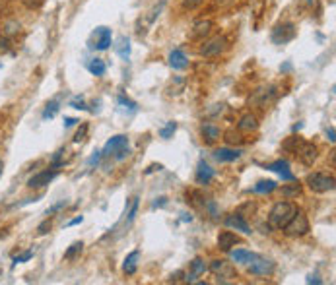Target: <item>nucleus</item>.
Instances as JSON below:
<instances>
[{
	"label": "nucleus",
	"instance_id": "obj_1",
	"mask_svg": "<svg viewBox=\"0 0 336 285\" xmlns=\"http://www.w3.org/2000/svg\"><path fill=\"white\" fill-rule=\"evenodd\" d=\"M296 212H298V206L294 202H278L272 206V210L268 214V225L274 227V229H282L294 218Z\"/></svg>",
	"mask_w": 336,
	"mask_h": 285
},
{
	"label": "nucleus",
	"instance_id": "obj_2",
	"mask_svg": "<svg viewBox=\"0 0 336 285\" xmlns=\"http://www.w3.org/2000/svg\"><path fill=\"white\" fill-rule=\"evenodd\" d=\"M309 229H311V227H309V220H307V216L303 214V210H299V208H298V212L294 214V218L282 227V231H284L286 237H303V235L309 233Z\"/></svg>",
	"mask_w": 336,
	"mask_h": 285
},
{
	"label": "nucleus",
	"instance_id": "obj_3",
	"mask_svg": "<svg viewBox=\"0 0 336 285\" xmlns=\"http://www.w3.org/2000/svg\"><path fill=\"white\" fill-rule=\"evenodd\" d=\"M305 185L313 190V192L323 194V192L335 190L336 181L333 175H327V173H309L305 179Z\"/></svg>",
	"mask_w": 336,
	"mask_h": 285
},
{
	"label": "nucleus",
	"instance_id": "obj_4",
	"mask_svg": "<svg viewBox=\"0 0 336 285\" xmlns=\"http://www.w3.org/2000/svg\"><path fill=\"white\" fill-rule=\"evenodd\" d=\"M225 47H227L225 37L218 35V37L210 39V41H206V43L200 47V55H202V57H206V59H216V57H220V55L225 51Z\"/></svg>",
	"mask_w": 336,
	"mask_h": 285
},
{
	"label": "nucleus",
	"instance_id": "obj_5",
	"mask_svg": "<svg viewBox=\"0 0 336 285\" xmlns=\"http://www.w3.org/2000/svg\"><path fill=\"white\" fill-rule=\"evenodd\" d=\"M296 26L294 24H290V22H286V24H278L274 30H272V43L276 45H286V43H290L294 37H296Z\"/></svg>",
	"mask_w": 336,
	"mask_h": 285
},
{
	"label": "nucleus",
	"instance_id": "obj_6",
	"mask_svg": "<svg viewBox=\"0 0 336 285\" xmlns=\"http://www.w3.org/2000/svg\"><path fill=\"white\" fill-rule=\"evenodd\" d=\"M276 90H278L276 86H262V88L255 90V94L249 97V103L251 105H259V107H266L276 97V94H278Z\"/></svg>",
	"mask_w": 336,
	"mask_h": 285
},
{
	"label": "nucleus",
	"instance_id": "obj_7",
	"mask_svg": "<svg viewBox=\"0 0 336 285\" xmlns=\"http://www.w3.org/2000/svg\"><path fill=\"white\" fill-rule=\"evenodd\" d=\"M276 270V264L272 260L257 256L253 262H249V274L251 276H272Z\"/></svg>",
	"mask_w": 336,
	"mask_h": 285
},
{
	"label": "nucleus",
	"instance_id": "obj_8",
	"mask_svg": "<svg viewBox=\"0 0 336 285\" xmlns=\"http://www.w3.org/2000/svg\"><path fill=\"white\" fill-rule=\"evenodd\" d=\"M296 156H298V159H299L303 165L311 167V165L317 161L319 150H317V146H315V144H311V142H301V144H299V148L296 150Z\"/></svg>",
	"mask_w": 336,
	"mask_h": 285
},
{
	"label": "nucleus",
	"instance_id": "obj_9",
	"mask_svg": "<svg viewBox=\"0 0 336 285\" xmlns=\"http://www.w3.org/2000/svg\"><path fill=\"white\" fill-rule=\"evenodd\" d=\"M210 272L216 274V276H220V278H237V272H235V268L231 266V262H227V260H212V264H210Z\"/></svg>",
	"mask_w": 336,
	"mask_h": 285
},
{
	"label": "nucleus",
	"instance_id": "obj_10",
	"mask_svg": "<svg viewBox=\"0 0 336 285\" xmlns=\"http://www.w3.org/2000/svg\"><path fill=\"white\" fill-rule=\"evenodd\" d=\"M59 173H57V169H45V171H41V173H37V175H33L30 181H28V187L30 189H41V187H45V185H49L55 177H57Z\"/></svg>",
	"mask_w": 336,
	"mask_h": 285
},
{
	"label": "nucleus",
	"instance_id": "obj_11",
	"mask_svg": "<svg viewBox=\"0 0 336 285\" xmlns=\"http://www.w3.org/2000/svg\"><path fill=\"white\" fill-rule=\"evenodd\" d=\"M124 146H128V138H126V136H122V134L113 136V138L105 144V148H103V152H101V158H113Z\"/></svg>",
	"mask_w": 336,
	"mask_h": 285
},
{
	"label": "nucleus",
	"instance_id": "obj_12",
	"mask_svg": "<svg viewBox=\"0 0 336 285\" xmlns=\"http://www.w3.org/2000/svg\"><path fill=\"white\" fill-rule=\"evenodd\" d=\"M93 39H95V45H92V47H95L97 51H107V49L111 47V30H109V28H103V26L95 28Z\"/></svg>",
	"mask_w": 336,
	"mask_h": 285
},
{
	"label": "nucleus",
	"instance_id": "obj_13",
	"mask_svg": "<svg viewBox=\"0 0 336 285\" xmlns=\"http://www.w3.org/2000/svg\"><path fill=\"white\" fill-rule=\"evenodd\" d=\"M241 243V239L235 235V233H231V231H222L220 235H218V249L220 251H224V253H229L235 245H239Z\"/></svg>",
	"mask_w": 336,
	"mask_h": 285
},
{
	"label": "nucleus",
	"instance_id": "obj_14",
	"mask_svg": "<svg viewBox=\"0 0 336 285\" xmlns=\"http://www.w3.org/2000/svg\"><path fill=\"white\" fill-rule=\"evenodd\" d=\"M266 169L278 173V175L282 177V181H290V183H292V181H296V175L290 171V163H288L286 159H278V161H274V163L266 165Z\"/></svg>",
	"mask_w": 336,
	"mask_h": 285
},
{
	"label": "nucleus",
	"instance_id": "obj_15",
	"mask_svg": "<svg viewBox=\"0 0 336 285\" xmlns=\"http://www.w3.org/2000/svg\"><path fill=\"white\" fill-rule=\"evenodd\" d=\"M225 227L235 229V231H241L245 235H251V225L245 222V218L241 214H229V216L225 218Z\"/></svg>",
	"mask_w": 336,
	"mask_h": 285
},
{
	"label": "nucleus",
	"instance_id": "obj_16",
	"mask_svg": "<svg viewBox=\"0 0 336 285\" xmlns=\"http://www.w3.org/2000/svg\"><path fill=\"white\" fill-rule=\"evenodd\" d=\"M212 28H214L212 20H198V22L192 26V30H190V33H188V37H190V39H204L206 35H210Z\"/></svg>",
	"mask_w": 336,
	"mask_h": 285
},
{
	"label": "nucleus",
	"instance_id": "obj_17",
	"mask_svg": "<svg viewBox=\"0 0 336 285\" xmlns=\"http://www.w3.org/2000/svg\"><path fill=\"white\" fill-rule=\"evenodd\" d=\"M241 150H235V148H218L214 152V159L220 163H231V161H237L241 158Z\"/></svg>",
	"mask_w": 336,
	"mask_h": 285
},
{
	"label": "nucleus",
	"instance_id": "obj_18",
	"mask_svg": "<svg viewBox=\"0 0 336 285\" xmlns=\"http://www.w3.org/2000/svg\"><path fill=\"white\" fill-rule=\"evenodd\" d=\"M206 270H208L206 262H204L202 258H194V260L190 262V272L185 276V282H187V284H192V282H194L198 276H202Z\"/></svg>",
	"mask_w": 336,
	"mask_h": 285
},
{
	"label": "nucleus",
	"instance_id": "obj_19",
	"mask_svg": "<svg viewBox=\"0 0 336 285\" xmlns=\"http://www.w3.org/2000/svg\"><path fill=\"white\" fill-rule=\"evenodd\" d=\"M214 169L206 163V161H200L198 163V169H196V183L198 185H208L212 179H214Z\"/></svg>",
	"mask_w": 336,
	"mask_h": 285
},
{
	"label": "nucleus",
	"instance_id": "obj_20",
	"mask_svg": "<svg viewBox=\"0 0 336 285\" xmlns=\"http://www.w3.org/2000/svg\"><path fill=\"white\" fill-rule=\"evenodd\" d=\"M169 66H171L173 70H185V68L188 66V59H187V55H185L181 49H173V51L169 53Z\"/></svg>",
	"mask_w": 336,
	"mask_h": 285
},
{
	"label": "nucleus",
	"instance_id": "obj_21",
	"mask_svg": "<svg viewBox=\"0 0 336 285\" xmlns=\"http://www.w3.org/2000/svg\"><path fill=\"white\" fill-rule=\"evenodd\" d=\"M200 134H202V140L206 142V144H214L216 140H220V128L212 125V123H204L202 127H200Z\"/></svg>",
	"mask_w": 336,
	"mask_h": 285
},
{
	"label": "nucleus",
	"instance_id": "obj_22",
	"mask_svg": "<svg viewBox=\"0 0 336 285\" xmlns=\"http://www.w3.org/2000/svg\"><path fill=\"white\" fill-rule=\"evenodd\" d=\"M257 128H259V119L255 115H251V113L243 115L239 119V123H237V130L239 132H255Z\"/></svg>",
	"mask_w": 336,
	"mask_h": 285
},
{
	"label": "nucleus",
	"instance_id": "obj_23",
	"mask_svg": "<svg viewBox=\"0 0 336 285\" xmlns=\"http://www.w3.org/2000/svg\"><path fill=\"white\" fill-rule=\"evenodd\" d=\"M138 258H140V251H132L124 258V264H122V270L126 276H132L136 274V268H138Z\"/></svg>",
	"mask_w": 336,
	"mask_h": 285
},
{
	"label": "nucleus",
	"instance_id": "obj_24",
	"mask_svg": "<svg viewBox=\"0 0 336 285\" xmlns=\"http://www.w3.org/2000/svg\"><path fill=\"white\" fill-rule=\"evenodd\" d=\"M231 253V260L233 262H239V264H249L253 262L259 254L251 253V251H245V249H237V251H229Z\"/></svg>",
	"mask_w": 336,
	"mask_h": 285
},
{
	"label": "nucleus",
	"instance_id": "obj_25",
	"mask_svg": "<svg viewBox=\"0 0 336 285\" xmlns=\"http://www.w3.org/2000/svg\"><path fill=\"white\" fill-rule=\"evenodd\" d=\"M280 192H282L284 198H298L301 194V185L298 181H292V185H284Z\"/></svg>",
	"mask_w": 336,
	"mask_h": 285
},
{
	"label": "nucleus",
	"instance_id": "obj_26",
	"mask_svg": "<svg viewBox=\"0 0 336 285\" xmlns=\"http://www.w3.org/2000/svg\"><path fill=\"white\" fill-rule=\"evenodd\" d=\"M224 140L229 144V146H241L243 144V136H241V132L237 130H233V128H229V130H225L224 132Z\"/></svg>",
	"mask_w": 336,
	"mask_h": 285
},
{
	"label": "nucleus",
	"instance_id": "obj_27",
	"mask_svg": "<svg viewBox=\"0 0 336 285\" xmlns=\"http://www.w3.org/2000/svg\"><path fill=\"white\" fill-rule=\"evenodd\" d=\"M276 189H278V185H276L274 181H259V183L255 185L253 192H257V194H270V192H274Z\"/></svg>",
	"mask_w": 336,
	"mask_h": 285
},
{
	"label": "nucleus",
	"instance_id": "obj_28",
	"mask_svg": "<svg viewBox=\"0 0 336 285\" xmlns=\"http://www.w3.org/2000/svg\"><path fill=\"white\" fill-rule=\"evenodd\" d=\"M115 49H117V53H119L121 59H124V61L130 59V41H128V37H121Z\"/></svg>",
	"mask_w": 336,
	"mask_h": 285
},
{
	"label": "nucleus",
	"instance_id": "obj_29",
	"mask_svg": "<svg viewBox=\"0 0 336 285\" xmlns=\"http://www.w3.org/2000/svg\"><path fill=\"white\" fill-rule=\"evenodd\" d=\"M88 70L92 72L93 76H103L105 74V70H107V66H105V63H103V59H93L92 63L88 64Z\"/></svg>",
	"mask_w": 336,
	"mask_h": 285
},
{
	"label": "nucleus",
	"instance_id": "obj_30",
	"mask_svg": "<svg viewBox=\"0 0 336 285\" xmlns=\"http://www.w3.org/2000/svg\"><path fill=\"white\" fill-rule=\"evenodd\" d=\"M301 142H303V140H301L299 136H290V138H288V140L282 144V148H284L286 152H292V154H296V150L299 148V144H301Z\"/></svg>",
	"mask_w": 336,
	"mask_h": 285
},
{
	"label": "nucleus",
	"instance_id": "obj_31",
	"mask_svg": "<svg viewBox=\"0 0 336 285\" xmlns=\"http://www.w3.org/2000/svg\"><path fill=\"white\" fill-rule=\"evenodd\" d=\"M82 251H84V243H82V241L72 243V245H70V249L64 253V258H66V260H74L78 254H82Z\"/></svg>",
	"mask_w": 336,
	"mask_h": 285
},
{
	"label": "nucleus",
	"instance_id": "obj_32",
	"mask_svg": "<svg viewBox=\"0 0 336 285\" xmlns=\"http://www.w3.org/2000/svg\"><path fill=\"white\" fill-rule=\"evenodd\" d=\"M57 113H59V101H57V99H53V101H49V103L45 105L43 119H45V121H47V119H53Z\"/></svg>",
	"mask_w": 336,
	"mask_h": 285
},
{
	"label": "nucleus",
	"instance_id": "obj_33",
	"mask_svg": "<svg viewBox=\"0 0 336 285\" xmlns=\"http://www.w3.org/2000/svg\"><path fill=\"white\" fill-rule=\"evenodd\" d=\"M175 130H177V123H175V121H171V123H167L165 127L159 130V136H161L163 140H169V138L175 134Z\"/></svg>",
	"mask_w": 336,
	"mask_h": 285
},
{
	"label": "nucleus",
	"instance_id": "obj_34",
	"mask_svg": "<svg viewBox=\"0 0 336 285\" xmlns=\"http://www.w3.org/2000/svg\"><path fill=\"white\" fill-rule=\"evenodd\" d=\"M18 32H20V24H18L16 20H8V22L4 24V35H6V37L16 35Z\"/></svg>",
	"mask_w": 336,
	"mask_h": 285
},
{
	"label": "nucleus",
	"instance_id": "obj_35",
	"mask_svg": "<svg viewBox=\"0 0 336 285\" xmlns=\"http://www.w3.org/2000/svg\"><path fill=\"white\" fill-rule=\"evenodd\" d=\"M117 101H119V105H122V107H124V109H128V111H136V109H138V105H136L134 101H130L128 97H124V95H119V99H117Z\"/></svg>",
	"mask_w": 336,
	"mask_h": 285
},
{
	"label": "nucleus",
	"instance_id": "obj_36",
	"mask_svg": "<svg viewBox=\"0 0 336 285\" xmlns=\"http://www.w3.org/2000/svg\"><path fill=\"white\" fill-rule=\"evenodd\" d=\"M136 212H138V198H132V204H130V210H128V218H126V223H128V225L134 222Z\"/></svg>",
	"mask_w": 336,
	"mask_h": 285
},
{
	"label": "nucleus",
	"instance_id": "obj_37",
	"mask_svg": "<svg viewBox=\"0 0 336 285\" xmlns=\"http://www.w3.org/2000/svg\"><path fill=\"white\" fill-rule=\"evenodd\" d=\"M45 0H22V4L28 8V10H39L43 6Z\"/></svg>",
	"mask_w": 336,
	"mask_h": 285
},
{
	"label": "nucleus",
	"instance_id": "obj_38",
	"mask_svg": "<svg viewBox=\"0 0 336 285\" xmlns=\"http://www.w3.org/2000/svg\"><path fill=\"white\" fill-rule=\"evenodd\" d=\"M86 134H88V125H82V127L78 128L76 136H74V142H76V144H80V142L86 138Z\"/></svg>",
	"mask_w": 336,
	"mask_h": 285
},
{
	"label": "nucleus",
	"instance_id": "obj_39",
	"mask_svg": "<svg viewBox=\"0 0 336 285\" xmlns=\"http://www.w3.org/2000/svg\"><path fill=\"white\" fill-rule=\"evenodd\" d=\"M51 227H53L51 220H45L43 223H39V227H37V233H39V235H47V233L51 231Z\"/></svg>",
	"mask_w": 336,
	"mask_h": 285
},
{
	"label": "nucleus",
	"instance_id": "obj_40",
	"mask_svg": "<svg viewBox=\"0 0 336 285\" xmlns=\"http://www.w3.org/2000/svg\"><path fill=\"white\" fill-rule=\"evenodd\" d=\"M31 256H33V251H26L24 254L16 256V258H14V266H16V264H22V262H28Z\"/></svg>",
	"mask_w": 336,
	"mask_h": 285
},
{
	"label": "nucleus",
	"instance_id": "obj_41",
	"mask_svg": "<svg viewBox=\"0 0 336 285\" xmlns=\"http://www.w3.org/2000/svg\"><path fill=\"white\" fill-rule=\"evenodd\" d=\"M128 156H130V148H128V146H124V148H121V150H119L113 158L117 159V161H122V159H126Z\"/></svg>",
	"mask_w": 336,
	"mask_h": 285
},
{
	"label": "nucleus",
	"instance_id": "obj_42",
	"mask_svg": "<svg viewBox=\"0 0 336 285\" xmlns=\"http://www.w3.org/2000/svg\"><path fill=\"white\" fill-rule=\"evenodd\" d=\"M181 2H183V6L187 10H194V8H198L204 0H181Z\"/></svg>",
	"mask_w": 336,
	"mask_h": 285
},
{
	"label": "nucleus",
	"instance_id": "obj_43",
	"mask_svg": "<svg viewBox=\"0 0 336 285\" xmlns=\"http://www.w3.org/2000/svg\"><path fill=\"white\" fill-rule=\"evenodd\" d=\"M101 161V152H93V156L88 159V167H93V165H97Z\"/></svg>",
	"mask_w": 336,
	"mask_h": 285
},
{
	"label": "nucleus",
	"instance_id": "obj_44",
	"mask_svg": "<svg viewBox=\"0 0 336 285\" xmlns=\"http://www.w3.org/2000/svg\"><path fill=\"white\" fill-rule=\"evenodd\" d=\"M70 107H74V109H78V111H86V109H88L82 99H74V101L70 103Z\"/></svg>",
	"mask_w": 336,
	"mask_h": 285
},
{
	"label": "nucleus",
	"instance_id": "obj_45",
	"mask_svg": "<svg viewBox=\"0 0 336 285\" xmlns=\"http://www.w3.org/2000/svg\"><path fill=\"white\" fill-rule=\"evenodd\" d=\"M165 204H167V198H165V196H161V198H157V200L153 202L152 208H153V210H155V208H163Z\"/></svg>",
	"mask_w": 336,
	"mask_h": 285
},
{
	"label": "nucleus",
	"instance_id": "obj_46",
	"mask_svg": "<svg viewBox=\"0 0 336 285\" xmlns=\"http://www.w3.org/2000/svg\"><path fill=\"white\" fill-rule=\"evenodd\" d=\"M8 45H10V39L4 35V37H0V51L4 53V51H8Z\"/></svg>",
	"mask_w": 336,
	"mask_h": 285
},
{
	"label": "nucleus",
	"instance_id": "obj_47",
	"mask_svg": "<svg viewBox=\"0 0 336 285\" xmlns=\"http://www.w3.org/2000/svg\"><path fill=\"white\" fill-rule=\"evenodd\" d=\"M61 208H64V200H62V202H59V204H55L53 208H49V210H47V216H51V214H55V212H59Z\"/></svg>",
	"mask_w": 336,
	"mask_h": 285
},
{
	"label": "nucleus",
	"instance_id": "obj_48",
	"mask_svg": "<svg viewBox=\"0 0 336 285\" xmlns=\"http://www.w3.org/2000/svg\"><path fill=\"white\" fill-rule=\"evenodd\" d=\"M307 284H317V285H321V284H323V280H319V276H313V274H311V276L307 278Z\"/></svg>",
	"mask_w": 336,
	"mask_h": 285
},
{
	"label": "nucleus",
	"instance_id": "obj_49",
	"mask_svg": "<svg viewBox=\"0 0 336 285\" xmlns=\"http://www.w3.org/2000/svg\"><path fill=\"white\" fill-rule=\"evenodd\" d=\"M327 136H329V140L335 144V140H336V132H335V128L331 127V128H327Z\"/></svg>",
	"mask_w": 336,
	"mask_h": 285
},
{
	"label": "nucleus",
	"instance_id": "obj_50",
	"mask_svg": "<svg viewBox=\"0 0 336 285\" xmlns=\"http://www.w3.org/2000/svg\"><path fill=\"white\" fill-rule=\"evenodd\" d=\"M76 123H80V121H78V119H70V117H68V119H64V127H66V128L74 127Z\"/></svg>",
	"mask_w": 336,
	"mask_h": 285
},
{
	"label": "nucleus",
	"instance_id": "obj_51",
	"mask_svg": "<svg viewBox=\"0 0 336 285\" xmlns=\"http://www.w3.org/2000/svg\"><path fill=\"white\" fill-rule=\"evenodd\" d=\"M235 0H216V4H220V6H229V4H233Z\"/></svg>",
	"mask_w": 336,
	"mask_h": 285
},
{
	"label": "nucleus",
	"instance_id": "obj_52",
	"mask_svg": "<svg viewBox=\"0 0 336 285\" xmlns=\"http://www.w3.org/2000/svg\"><path fill=\"white\" fill-rule=\"evenodd\" d=\"M82 222H84V218H82V216H78V218H74V220L68 223V225L72 227V225H78V223H82Z\"/></svg>",
	"mask_w": 336,
	"mask_h": 285
},
{
	"label": "nucleus",
	"instance_id": "obj_53",
	"mask_svg": "<svg viewBox=\"0 0 336 285\" xmlns=\"http://www.w3.org/2000/svg\"><path fill=\"white\" fill-rule=\"evenodd\" d=\"M183 218H181V222H192V216L190 214H181Z\"/></svg>",
	"mask_w": 336,
	"mask_h": 285
},
{
	"label": "nucleus",
	"instance_id": "obj_54",
	"mask_svg": "<svg viewBox=\"0 0 336 285\" xmlns=\"http://www.w3.org/2000/svg\"><path fill=\"white\" fill-rule=\"evenodd\" d=\"M2 171H4V163L0 161V177H2Z\"/></svg>",
	"mask_w": 336,
	"mask_h": 285
}]
</instances>
